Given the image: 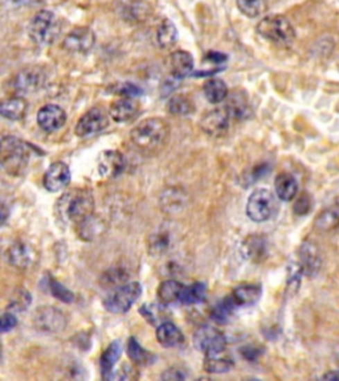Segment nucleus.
<instances>
[{"label":"nucleus","mask_w":339,"mask_h":381,"mask_svg":"<svg viewBox=\"0 0 339 381\" xmlns=\"http://www.w3.org/2000/svg\"><path fill=\"white\" fill-rule=\"evenodd\" d=\"M94 211V197L89 190H68L65 192L56 204V213L60 220L65 224L85 219Z\"/></svg>","instance_id":"1"},{"label":"nucleus","mask_w":339,"mask_h":381,"mask_svg":"<svg viewBox=\"0 0 339 381\" xmlns=\"http://www.w3.org/2000/svg\"><path fill=\"white\" fill-rule=\"evenodd\" d=\"M170 134V127L162 118H148L141 121L132 132L130 139L135 147L151 151L162 146Z\"/></svg>","instance_id":"2"},{"label":"nucleus","mask_w":339,"mask_h":381,"mask_svg":"<svg viewBox=\"0 0 339 381\" xmlns=\"http://www.w3.org/2000/svg\"><path fill=\"white\" fill-rule=\"evenodd\" d=\"M256 30L264 40L282 49L295 44V27L285 16H266L259 21Z\"/></svg>","instance_id":"3"},{"label":"nucleus","mask_w":339,"mask_h":381,"mask_svg":"<svg viewBox=\"0 0 339 381\" xmlns=\"http://www.w3.org/2000/svg\"><path fill=\"white\" fill-rule=\"evenodd\" d=\"M30 146L16 136L1 139V166L10 175H20L30 161Z\"/></svg>","instance_id":"4"},{"label":"nucleus","mask_w":339,"mask_h":381,"mask_svg":"<svg viewBox=\"0 0 339 381\" xmlns=\"http://www.w3.org/2000/svg\"><path fill=\"white\" fill-rule=\"evenodd\" d=\"M31 40L39 45L53 44L61 35V21L52 11L43 10L32 17L28 26Z\"/></svg>","instance_id":"5"},{"label":"nucleus","mask_w":339,"mask_h":381,"mask_svg":"<svg viewBox=\"0 0 339 381\" xmlns=\"http://www.w3.org/2000/svg\"><path fill=\"white\" fill-rule=\"evenodd\" d=\"M141 294V283L128 282L109 294L103 301V306L112 314H125L139 299Z\"/></svg>","instance_id":"6"},{"label":"nucleus","mask_w":339,"mask_h":381,"mask_svg":"<svg viewBox=\"0 0 339 381\" xmlns=\"http://www.w3.org/2000/svg\"><path fill=\"white\" fill-rule=\"evenodd\" d=\"M276 212V197L266 188L253 190L247 202V215L254 222L269 220Z\"/></svg>","instance_id":"7"},{"label":"nucleus","mask_w":339,"mask_h":381,"mask_svg":"<svg viewBox=\"0 0 339 381\" xmlns=\"http://www.w3.org/2000/svg\"><path fill=\"white\" fill-rule=\"evenodd\" d=\"M32 322L39 331H43L46 334H58L65 330L68 319L67 315L59 308L43 306L35 311Z\"/></svg>","instance_id":"8"},{"label":"nucleus","mask_w":339,"mask_h":381,"mask_svg":"<svg viewBox=\"0 0 339 381\" xmlns=\"http://www.w3.org/2000/svg\"><path fill=\"white\" fill-rule=\"evenodd\" d=\"M109 116L103 107H93L78 119L74 132L80 138H90L109 126Z\"/></svg>","instance_id":"9"},{"label":"nucleus","mask_w":339,"mask_h":381,"mask_svg":"<svg viewBox=\"0 0 339 381\" xmlns=\"http://www.w3.org/2000/svg\"><path fill=\"white\" fill-rule=\"evenodd\" d=\"M193 346L205 355L223 351L227 347V337L219 328L203 326L193 335Z\"/></svg>","instance_id":"10"},{"label":"nucleus","mask_w":339,"mask_h":381,"mask_svg":"<svg viewBox=\"0 0 339 381\" xmlns=\"http://www.w3.org/2000/svg\"><path fill=\"white\" fill-rule=\"evenodd\" d=\"M231 116L225 107H216L208 110L200 119V127L207 135L212 138H221L229 130Z\"/></svg>","instance_id":"11"},{"label":"nucleus","mask_w":339,"mask_h":381,"mask_svg":"<svg viewBox=\"0 0 339 381\" xmlns=\"http://www.w3.org/2000/svg\"><path fill=\"white\" fill-rule=\"evenodd\" d=\"M96 44V35L88 27H76L62 42V48L71 53L85 55Z\"/></svg>","instance_id":"12"},{"label":"nucleus","mask_w":339,"mask_h":381,"mask_svg":"<svg viewBox=\"0 0 339 381\" xmlns=\"http://www.w3.org/2000/svg\"><path fill=\"white\" fill-rule=\"evenodd\" d=\"M45 74L37 67L26 68L16 74L12 80V88L16 93H32L44 85Z\"/></svg>","instance_id":"13"},{"label":"nucleus","mask_w":339,"mask_h":381,"mask_svg":"<svg viewBox=\"0 0 339 381\" xmlns=\"http://www.w3.org/2000/svg\"><path fill=\"white\" fill-rule=\"evenodd\" d=\"M76 232L80 240L85 242H94L107 232V224L101 216L92 213L76 224Z\"/></svg>","instance_id":"14"},{"label":"nucleus","mask_w":339,"mask_h":381,"mask_svg":"<svg viewBox=\"0 0 339 381\" xmlns=\"http://www.w3.org/2000/svg\"><path fill=\"white\" fill-rule=\"evenodd\" d=\"M71 170L68 164L62 161H56L51 164L45 172L43 183H44L45 190L49 192H59L68 187L71 183Z\"/></svg>","instance_id":"15"},{"label":"nucleus","mask_w":339,"mask_h":381,"mask_svg":"<svg viewBox=\"0 0 339 381\" xmlns=\"http://www.w3.org/2000/svg\"><path fill=\"white\" fill-rule=\"evenodd\" d=\"M37 125L42 130L46 132H55L60 130L67 122V113L58 105H45L37 113Z\"/></svg>","instance_id":"16"},{"label":"nucleus","mask_w":339,"mask_h":381,"mask_svg":"<svg viewBox=\"0 0 339 381\" xmlns=\"http://www.w3.org/2000/svg\"><path fill=\"white\" fill-rule=\"evenodd\" d=\"M37 253L30 244L17 241L7 250V261L17 269H27L36 263Z\"/></svg>","instance_id":"17"},{"label":"nucleus","mask_w":339,"mask_h":381,"mask_svg":"<svg viewBox=\"0 0 339 381\" xmlns=\"http://www.w3.org/2000/svg\"><path fill=\"white\" fill-rule=\"evenodd\" d=\"M126 159L122 152L116 150L103 151L98 158V171L103 177H117L126 168Z\"/></svg>","instance_id":"18"},{"label":"nucleus","mask_w":339,"mask_h":381,"mask_svg":"<svg viewBox=\"0 0 339 381\" xmlns=\"http://www.w3.org/2000/svg\"><path fill=\"white\" fill-rule=\"evenodd\" d=\"M243 258L251 263H261L268 256V241L264 236H248L240 245Z\"/></svg>","instance_id":"19"},{"label":"nucleus","mask_w":339,"mask_h":381,"mask_svg":"<svg viewBox=\"0 0 339 381\" xmlns=\"http://www.w3.org/2000/svg\"><path fill=\"white\" fill-rule=\"evenodd\" d=\"M138 112H139V103L130 97H119L109 106L110 117L119 123L132 121L138 114Z\"/></svg>","instance_id":"20"},{"label":"nucleus","mask_w":339,"mask_h":381,"mask_svg":"<svg viewBox=\"0 0 339 381\" xmlns=\"http://www.w3.org/2000/svg\"><path fill=\"white\" fill-rule=\"evenodd\" d=\"M299 267L304 274L314 276L321 267V254L313 242H304L298 251Z\"/></svg>","instance_id":"21"},{"label":"nucleus","mask_w":339,"mask_h":381,"mask_svg":"<svg viewBox=\"0 0 339 381\" xmlns=\"http://www.w3.org/2000/svg\"><path fill=\"white\" fill-rule=\"evenodd\" d=\"M158 343L166 348L180 347L184 343V335L177 326L170 321L161 323L155 331Z\"/></svg>","instance_id":"22"},{"label":"nucleus","mask_w":339,"mask_h":381,"mask_svg":"<svg viewBox=\"0 0 339 381\" xmlns=\"http://www.w3.org/2000/svg\"><path fill=\"white\" fill-rule=\"evenodd\" d=\"M225 109L228 110L231 118L237 121L245 119L251 116L250 101L243 90H235L234 93L228 94Z\"/></svg>","instance_id":"23"},{"label":"nucleus","mask_w":339,"mask_h":381,"mask_svg":"<svg viewBox=\"0 0 339 381\" xmlns=\"http://www.w3.org/2000/svg\"><path fill=\"white\" fill-rule=\"evenodd\" d=\"M263 294V289L257 283H243L235 287L232 292V298L235 299L238 308H251L256 305Z\"/></svg>","instance_id":"24"},{"label":"nucleus","mask_w":339,"mask_h":381,"mask_svg":"<svg viewBox=\"0 0 339 381\" xmlns=\"http://www.w3.org/2000/svg\"><path fill=\"white\" fill-rule=\"evenodd\" d=\"M174 247V236L170 229L159 228L148 240V250L153 256H162Z\"/></svg>","instance_id":"25"},{"label":"nucleus","mask_w":339,"mask_h":381,"mask_svg":"<svg viewBox=\"0 0 339 381\" xmlns=\"http://www.w3.org/2000/svg\"><path fill=\"white\" fill-rule=\"evenodd\" d=\"M235 366L232 356L223 350V351L214 352L205 355V371L208 373H225L232 369Z\"/></svg>","instance_id":"26"},{"label":"nucleus","mask_w":339,"mask_h":381,"mask_svg":"<svg viewBox=\"0 0 339 381\" xmlns=\"http://www.w3.org/2000/svg\"><path fill=\"white\" fill-rule=\"evenodd\" d=\"M170 67L173 76L182 80L193 73V57L187 51H177L170 56Z\"/></svg>","instance_id":"27"},{"label":"nucleus","mask_w":339,"mask_h":381,"mask_svg":"<svg viewBox=\"0 0 339 381\" xmlns=\"http://www.w3.org/2000/svg\"><path fill=\"white\" fill-rule=\"evenodd\" d=\"M275 190H276V195L280 200L290 202L297 196L298 183L292 174L282 172L275 180Z\"/></svg>","instance_id":"28"},{"label":"nucleus","mask_w":339,"mask_h":381,"mask_svg":"<svg viewBox=\"0 0 339 381\" xmlns=\"http://www.w3.org/2000/svg\"><path fill=\"white\" fill-rule=\"evenodd\" d=\"M315 228L321 232H330L339 227V197L329 208L324 209L314 222Z\"/></svg>","instance_id":"29"},{"label":"nucleus","mask_w":339,"mask_h":381,"mask_svg":"<svg viewBox=\"0 0 339 381\" xmlns=\"http://www.w3.org/2000/svg\"><path fill=\"white\" fill-rule=\"evenodd\" d=\"M28 109V103L23 97H10L0 105V114L10 121L23 119Z\"/></svg>","instance_id":"30"},{"label":"nucleus","mask_w":339,"mask_h":381,"mask_svg":"<svg viewBox=\"0 0 339 381\" xmlns=\"http://www.w3.org/2000/svg\"><path fill=\"white\" fill-rule=\"evenodd\" d=\"M187 203L186 193L179 188L166 190L161 196V206L166 213H179Z\"/></svg>","instance_id":"31"},{"label":"nucleus","mask_w":339,"mask_h":381,"mask_svg":"<svg viewBox=\"0 0 339 381\" xmlns=\"http://www.w3.org/2000/svg\"><path fill=\"white\" fill-rule=\"evenodd\" d=\"M121 352H122V347H121L119 342L110 343L106 347V350L103 352V355L100 357V366H101L103 379H107L112 375V372L114 371V366L121 357Z\"/></svg>","instance_id":"32"},{"label":"nucleus","mask_w":339,"mask_h":381,"mask_svg":"<svg viewBox=\"0 0 339 381\" xmlns=\"http://www.w3.org/2000/svg\"><path fill=\"white\" fill-rule=\"evenodd\" d=\"M184 285L175 279H166L158 287V299L163 305H171L174 302H180V295Z\"/></svg>","instance_id":"33"},{"label":"nucleus","mask_w":339,"mask_h":381,"mask_svg":"<svg viewBox=\"0 0 339 381\" xmlns=\"http://www.w3.org/2000/svg\"><path fill=\"white\" fill-rule=\"evenodd\" d=\"M238 306H237L235 299L232 298V295L221 299L220 302H218L215 305V308L211 311V319L215 321L218 324H227L231 321L232 315L235 314Z\"/></svg>","instance_id":"34"},{"label":"nucleus","mask_w":339,"mask_h":381,"mask_svg":"<svg viewBox=\"0 0 339 381\" xmlns=\"http://www.w3.org/2000/svg\"><path fill=\"white\" fill-rule=\"evenodd\" d=\"M203 93H205L207 101L214 103V105L225 101L229 94L228 87L225 85V82L223 80H219V78H211L206 81L205 87H203Z\"/></svg>","instance_id":"35"},{"label":"nucleus","mask_w":339,"mask_h":381,"mask_svg":"<svg viewBox=\"0 0 339 381\" xmlns=\"http://www.w3.org/2000/svg\"><path fill=\"white\" fill-rule=\"evenodd\" d=\"M130 274L126 269L123 267H112L106 272H103L101 278H100V285L103 289H117L123 286L125 283L129 282Z\"/></svg>","instance_id":"36"},{"label":"nucleus","mask_w":339,"mask_h":381,"mask_svg":"<svg viewBox=\"0 0 339 381\" xmlns=\"http://www.w3.org/2000/svg\"><path fill=\"white\" fill-rule=\"evenodd\" d=\"M207 286L203 282H193L190 286H184L180 295L183 305H198L206 301Z\"/></svg>","instance_id":"37"},{"label":"nucleus","mask_w":339,"mask_h":381,"mask_svg":"<svg viewBox=\"0 0 339 381\" xmlns=\"http://www.w3.org/2000/svg\"><path fill=\"white\" fill-rule=\"evenodd\" d=\"M177 30L175 24L164 19L157 30V42L161 48H171L177 43Z\"/></svg>","instance_id":"38"},{"label":"nucleus","mask_w":339,"mask_h":381,"mask_svg":"<svg viewBox=\"0 0 339 381\" xmlns=\"http://www.w3.org/2000/svg\"><path fill=\"white\" fill-rule=\"evenodd\" d=\"M228 57L220 53V52H207L203 64L208 65V68L200 71V72H195L196 77H205V76H214L215 73H219L223 71V64L227 62Z\"/></svg>","instance_id":"39"},{"label":"nucleus","mask_w":339,"mask_h":381,"mask_svg":"<svg viewBox=\"0 0 339 381\" xmlns=\"http://www.w3.org/2000/svg\"><path fill=\"white\" fill-rule=\"evenodd\" d=\"M193 110H195V106L191 100L183 94L173 96L167 103V112L173 116L184 117L193 113Z\"/></svg>","instance_id":"40"},{"label":"nucleus","mask_w":339,"mask_h":381,"mask_svg":"<svg viewBox=\"0 0 339 381\" xmlns=\"http://www.w3.org/2000/svg\"><path fill=\"white\" fill-rule=\"evenodd\" d=\"M128 356L137 366H148L154 359V356L146 351L135 337H130L128 342Z\"/></svg>","instance_id":"41"},{"label":"nucleus","mask_w":339,"mask_h":381,"mask_svg":"<svg viewBox=\"0 0 339 381\" xmlns=\"http://www.w3.org/2000/svg\"><path fill=\"white\" fill-rule=\"evenodd\" d=\"M236 4L240 12L251 19L263 15L268 8L266 0H236Z\"/></svg>","instance_id":"42"},{"label":"nucleus","mask_w":339,"mask_h":381,"mask_svg":"<svg viewBox=\"0 0 339 381\" xmlns=\"http://www.w3.org/2000/svg\"><path fill=\"white\" fill-rule=\"evenodd\" d=\"M32 303V296L31 294L24 290V289H19L15 293L12 294L11 299H10V305H8V311L12 312H21L26 311L30 308Z\"/></svg>","instance_id":"43"},{"label":"nucleus","mask_w":339,"mask_h":381,"mask_svg":"<svg viewBox=\"0 0 339 381\" xmlns=\"http://www.w3.org/2000/svg\"><path fill=\"white\" fill-rule=\"evenodd\" d=\"M164 306L166 305H163V303H159V305H155V303H153V305H144L141 308V310H139V312L151 324H157L158 322L161 324V323L166 322L164 318H163V315H164L163 314L164 312L163 308Z\"/></svg>","instance_id":"44"},{"label":"nucleus","mask_w":339,"mask_h":381,"mask_svg":"<svg viewBox=\"0 0 339 381\" xmlns=\"http://www.w3.org/2000/svg\"><path fill=\"white\" fill-rule=\"evenodd\" d=\"M48 287H49L52 295L56 299L64 302V303H72L76 299L74 294L69 289H67L65 286H62L59 281H56V279H49V286Z\"/></svg>","instance_id":"45"},{"label":"nucleus","mask_w":339,"mask_h":381,"mask_svg":"<svg viewBox=\"0 0 339 381\" xmlns=\"http://www.w3.org/2000/svg\"><path fill=\"white\" fill-rule=\"evenodd\" d=\"M134 371L135 369L130 364H122L117 369V372H114V371L112 372V375L107 378V380H116V379L117 380H129V379H133V378H135Z\"/></svg>","instance_id":"46"},{"label":"nucleus","mask_w":339,"mask_h":381,"mask_svg":"<svg viewBox=\"0 0 339 381\" xmlns=\"http://www.w3.org/2000/svg\"><path fill=\"white\" fill-rule=\"evenodd\" d=\"M116 91L119 93L121 97H130V98H134V97H138L142 94V89L135 87L134 84H121L117 88H116Z\"/></svg>","instance_id":"47"},{"label":"nucleus","mask_w":339,"mask_h":381,"mask_svg":"<svg viewBox=\"0 0 339 381\" xmlns=\"http://www.w3.org/2000/svg\"><path fill=\"white\" fill-rule=\"evenodd\" d=\"M310 208H311V200H310L309 196L308 195H302L297 199V202L295 203V215L298 216H302V215H308L309 213Z\"/></svg>","instance_id":"48"},{"label":"nucleus","mask_w":339,"mask_h":381,"mask_svg":"<svg viewBox=\"0 0 339 381\" xmlns=\"http://www.w3.org/2000/svg\"><path fill=\"white\" fill-rule=\"evenodd\" d=\"M17 326V319H16L15 314L12 311H6L1 315V333L6 334L11 330H14Z\"/></svg>","instance_id":"49"},{"label":"nucleus","mask_w":339,"mask_h":381,"mask_svg":"<svg viewBox=\"0 0 339 381\" xmlns=\"http://www.w3.org/2000/svg\"><path fill=\"white\" fill-rule=\"evenodd\" d=\"M163 380H184L187 379V375L177 368H170L162 375Z\"/></svg>","instance_id":"50"},{"label":"nucleus","mask_w":339,"mask_h":381,"mask_svg":"<svg viewBox=\"0 0 339 381\" xmlns=\"http://www.w3.org/2000/svg\"><path fill=\"white\" fill-rule=\"evenodd\" d=\"M261 353H263L261 350L257 348V347H254V346H247V347H244V348L241 350V355H243L248 362H254V360H257V359L260 357Z\"/></svg>","instance_id":"51"},{"label":"nucleus","mask_w":339,"mask_h":381,"mask_svg":"<svg viewBox=\"0 0 339 381\" xmlns=\"http://www.w3.org/2000/svg\"><path fill=\"white\" fill-rule=\"evenodd\" d=\"M322 379L326 380H339V371H331L322 376Z\"/></svg>","instance_id":"52"},{"label":"nucleus","mask_w":339,"mask_h":381,"mask_svg":"<svg viewBox=\"0 0 339 381\" xmlns=\"http://www.w3.org/2000/svg\"><path fill=\"white\" fill-rule=\"evenodd\" d=\"M142 1H145V0H142Z\"/></svg>","instance_id":"53"}]
</instances>
